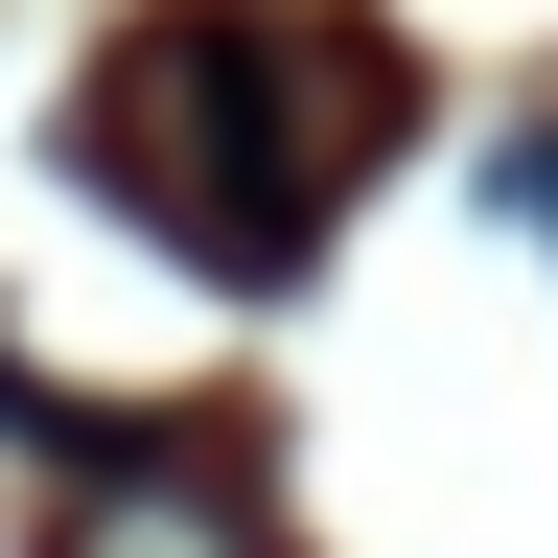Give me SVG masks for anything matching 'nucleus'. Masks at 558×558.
<instances>
[{
	"mask_svg": "<svg viewBox=\"0 0 558 558\" xmlns=\"http://www.w3.org/2000/svg\"><path fill=\"white\" fill-rule=\"evenodd\" d=\"M512 209H535V233H558V140H512Z\"/></svg>",
	"mask_w": 558,
	"mask_h": 558,
	"instance_id": "obj_4",
	"label": "nucleus"
},
{
	"mask_svg": "<svg viewBox=\"0 0 558 558\" xmlns=\"http://www.w3.org/2000/svg\"><path fill=\"white\" fill-rule=\"evenodd\" d=\"M47 558H279L233 488H186V465H117V488H70L47 512Z\"/></svg>",
	"mask_w": 558,
	"mask_h": 558,
	"instance_id": "obj_2",
	"label": "nucleus"
},
{
	"mask_svg": "<svg viewBox=\"0 0 558 558\" xmlns=\"http://www.w3.org/2000/svg\"><path fill=\"white\" fill-rule=\"evenodd\" d=\"M70 163L186 279H233V303H279V279L326 256V117H303V47H279L256 0H140L94 47V94H70Z\"/></svg>",
	"mask_w": 558,
	"mask_h": 558,
	"instance_id": "obj_1",
	"label": "nucleus"
},
{
	"mask_svg": "<svg viewBox=\"0 0 558 558\" xmlns=\"http://www.w3.org/2000/svg\"><path fill=\"white\" fill-rule=\"evenodd\" d=\"M0 442H94V418H70V396L24 373V349H0Z\"/></svg>",
	"mask_w": 558,
	"mask_h": 558,
	"instance_id": "obj_3",
	"label": "nucleus"
}]
</instances>
